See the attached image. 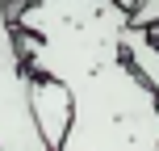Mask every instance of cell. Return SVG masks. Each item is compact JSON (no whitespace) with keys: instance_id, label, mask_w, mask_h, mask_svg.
Here are the masks:
<instances>
[{"instance_id":"1","label":"cell","mask_w":159,"mask_h":151,"mask_svg":"<svg viewBox=\"0 0 159 151\" xmlns=\"http://www.w3.org/2000/svg\"><path fill=\"white\" fill-rule=\"evenodd\" d=\"M63 88L71 92V126L59 151H159V97L126 59H105Z\"/></svg>"},{"instance_id":"2","label":"cell","mask_w":159,"mask_h":151,"mask_svg":"<svg viewBox=\"0 0 159 151\" xmlns=\"http://www.w3.org/2000/svg\"><path fill=\"white\" fill-rule=\"evenodd\" d=\"M30 72L17 55H0V151H46L25 101Z\"/></svg>"},{"instance_id":"3","label":"cell","mask_w":159,"mask_h":151,"mask_svg":"<svg viewBox=\"0 0 159 151\" xmlns=\"http://www.w3.org/2000/svg\"><path fill=\"white\" fill-rule=\"evenodd\" d=\"M25 101H30V118H34V126H38L42 147H46V151H59L67 126H71V92H67L59 80L30 76Z\"/></svg>"},{"instance_id":"4","label":"cell","mask_w":159,"mask_h":151,"mask_svg":"<svg viewBox=\"0 0 159 151\" xmlns=\"http://www.w3.org/2000/svg\"><path fill=\"white\" fill-rule=\"evenodd\" d=\"M121 59H126L130 72L159 97V42L151 38V30L126 25V34H121Z\"/></svg>"},{"instance_id":"5","label":"cell","mask_w":159,"mask_h":151,"mask_svg":"<svg viewBox=\"0 0 159 151\" xmlns=\"http://www.w3.org/2000/svg\"><path fill=\"white\" fill-rule=\"evenodd\" d=\"M130 25H134V30H151V25H159V0H138V4L130 8Z\"/></svg>"},{"instance_id":"6","label":"cell","mask_w":159,"mask_h":151,"mask_svg":"<svg viewBox=\"0 0 159 151\" xmlns=\"http://www.w3.org/2000/svg\"><path fill=\"white\" fill-rule=\"evenodd\" d=\"M0 55H17V46H13V25H8V13H4V0H0Z\"/></svg>"},{"instance_id":"7","label":"cell","mask_w":159,"mask_h":151,"mask_svg":"<svg viewBox=\"0 0 159 151\" xmlns=\"http://www.w3.org/2000/svg\"><path fill=\"white\" fill-rule=\"evenodd\" d=\"M113 4H117V8H121V13H130V8H134V4H138V0H113Z\"/></svg>"}]
</instances>
